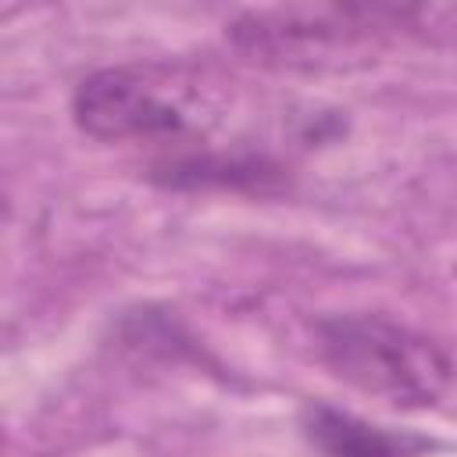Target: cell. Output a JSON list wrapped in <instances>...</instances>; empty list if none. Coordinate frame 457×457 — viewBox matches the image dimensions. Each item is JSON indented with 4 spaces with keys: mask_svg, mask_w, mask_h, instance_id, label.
Wrapping results in <instances>:
<instances>
[{
    "mask_svg": "<svg viewBox=\"0 0 457 457\" xmlns=\"http://www.w3.org/2000/svg\"><path fill=\"white\" fill-rule=\"evenodd\" d=\"M314 350L336 378L403 411L432 407L453 378V361L439 343L378 311L318 318Z\"/></svg>",
    "mask_w": 457,
    "mask_h": 457,
    "instance_id": "6da1fadb",
    "label": "cell"
},
{
    "mask_svg": "<svg viewBox=\"0 0 457 457\" xmlns=\"http://www.w3.org/2000/svg\"><path fill=\"white\" fill-rule=\"evenodd\" d=\"M204 100L168 64H111L71 93L75 125L100 143H171L200 125Z\"/></svg>",
    "mask_w": 457,
    "mask_h": 457,
    "instance_id": "7a4b0ae2",
    "label": "cell"
},
{
    "mask_svg": "<svg viewBox=\"0 0 457 457\" xmlns=\"http://www.w3.org/2000/svg\"><path fill=\"white\" fill-rule=\"evenodd\" d=\"M421 14L428 11L400 4H293L243 11L228 25V36L243 50L293 61L361 43L375 29H414V18Z\"/></svg>",
    "mask_w": 457,
    "mask_h": 457,
    "instance_id": "3957f363",
    "label": "cell"
},
{
    "mask_svg": "<svg viewBox=\"0 0 457 457\" xmlns=\"http://www.w3.org/2000/svg\"><path fill=\"white\" fill-rule=\"evenodd\" d=\"M300 428L321 457H411V450L418 446L407 436H393L350 411L325 403H307L300 414Z\"/></svg>",
    "mask_w": 457,
    "mask_h": 457,
    "instance_id": "277c9868",
    "label": "cell"
},
{
    "mask_svg": "<svg viewBox=\"0 0 457 457\" xmlns=\"http://www.w3.org/2000/svg\"><path fill=\"white\" fill-rule=\"evenodd\" d=\"M154 179L175 189L196 186H257L278 179V164L264 157H221V154H182L154 164Z\"/></svg>",
    "mask_w": 457,
    "mask_h": 457,
    "instance_id": "5b68a950",
    "label": "cell"
}]
</instances>
